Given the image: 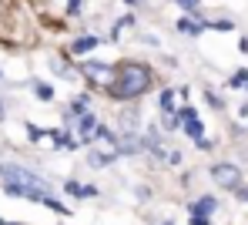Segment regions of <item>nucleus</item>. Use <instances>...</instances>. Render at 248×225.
Here are the masks:
<instances>
[{"label":"nucleus","instance_id":"6ab92c4d","mask_svg":"<svg viewBox=\"0 0 248 225\" xmlns=\"http://www.w3.org/2000/svg\"><path fill=\"white\" fill-rule=\"evenodd\" d=\"M235 195H238V202H248V185H238Z\"/></svg>","mask_w":248,"mask_h":225},{"label":"nucleus","instance_id":"20e7f679","mask_svg":"<svg viewBox=\"0 0 248 225\" xmlns=\"http://www.w3.org/2000/svg\"><path fill=\"white\" fill-rule=\"evenodd\" d=\"M178 114V128H185V135L188 138H205V125L198 121V111L195 108H181V111H174Z\"/></svg>","mask_w":248,"mask_h":225},{"label":"nucleus","instance_id":"5701e85b","mask_svg":"<svg viewBox=\"0 0 248 225\" xmlns=\"http://www.w3.org/2000/svg\"><path fill=\"white\" fill-rule=\"evenodd\" d=\"M0 225H20V222H7V219H0Z\"/></svg>","mask_w":248,"mask_h":225},{"label":"nucleus","instance_id":"f8f14e48","mask_svg":"<svg viewBox=\"0 0 248 225\" xmlns=\"http://www.w3.org/2000/svg\"><path fill=\"white\" fill-rule=\"evenodd\" d=\"M67 192H71L74 198H84V195H94V188H87V185H78V181H67Z\"/></svg>","mask_w":248,"mask_h":225},{"label":"nucleus","instance_id":"b1692460","mask_svg":"<svg viewBox=\"0 0 248 225\" xmlns=\"http://www.w3.org/2000/svg\"><path fill=\"white\" fill-rule=\"evenodd\" d=\"M0 78H3V71H0Z\"/></svg>","mask_w":248,"mask_h":225},{"label":"nucleus","instance_id":"a211bd4d","mask_svg":"<svg viewBox=\"0 0 248 225\" xmlns=\"http://www.w3.org/2000/svg\"><path fill=\"white\" fill-rule=\"evenodd\" d=\"M188 219H191V225H211L208 215H188Z\"/></svg>","mask_w":248,"mask_h":225},{"label":"nucleus","instance_id":"2eb2a0df","mask_svg":"<svg viewBox=\"0 0 248 225\" xmlns=\"http://www.w3.org/2000/svg\"><path fill=\"white\" fill-rule=\"evenodd\" d=\"M242 84H248V71H245V67L232 74V88H242Z\"/></svg>","mask_w":248,"mask_h":225},{"label":"nucleus","instance_id":"dca6fc26","mask_svg":"<svg viewBox=\"0 0 248 225\" xmlns=\"http://www.w3.org/2000/svg\"><path fill=\"white\" fill-rule=\"evenodd\" d=\"M205 97H208V104H211L215 111H221V108H225V101H221V97H218L215 91H205Z\"/></svg>","mask_w":248,"mask_h":225},{"label":"nucleus","instance_id":"0eeeda50","mask_svg":"<svg viewBox=\"0 0 248 225\" xmlns=\"http://www.w3.org/2000/svg\"><path fill=\"white\" fill-rule=\"evenodd\" d=\"M215 209H218V198H215V195H202V198L188 209V215H211Z\"/></svg>","mask_w":248,"mask_h":225},{"label":"nucleus","instance_id":"f3484780","mask_svg":"<svg viewBox=\"0 0 248 225\" xmlns=\"http://www.w3.org/2000/svg\"><path fill=\"white\" fill-rule=\"evenodd\" d=\"M174 3H178L181 10H188V14H195V10H198V0H174Z\"/></svg>","mask_w":248,"mask_h":225},{"label":"nucleus","instance_id":"ddd939ff","mask_svg":"<svg viewBox=\"0 0 248 225\" xmlns=\"http://www.w3.org/2000/svg\"><path fill=\"white\" fill-rule=\"evenodd\" d=\"M34 91H37V97H41V101H50V97H54V88H50V84H44V81H34Z\"/></svg>","mask_w":248,"mask_h":225},{"label":"nucleus","instance_id":"1a4fd4ad","mask_svg":"<svg viewBox=\"0 0 248 225\" xmlns=\"http://www.w3.org/2000/svg\"><path fill=\"white\" fill-rule=\"evenodd\" d=\"M178 31H181V34L198 37V34L205 31V24H202V20H195V17H181V20H178Z\"/></svg>","mask_w":248,"mask_h":225},{"label":"nucleus","instance_id":"423d86ee","mask_svg":"<svg viewBox=\"0 0 248 225\" xmlns=\"http://www.w3.org/2000/svg\"><path fill=\"white\" fill-rule=\"evenodd\" d=\"M74 128H78V135L84 138V145H87V141H91V138H94V128H97V118H94V114H87V111H84L81 118H78V121H74Z\"/></svg>","mask_w":248,"mask_h":225},{"label":"nucleus","instance_id":"6e6552de","mask_svg":"<svg viewBox=\"0 0 248 225\" xmlns=\"http://www.w3.org/2000/svg\"><path fill=\"white\" fill-rule=\"evenodd\" d=\"M101 44V41H97V37H94V34H87V37H78V41H74V44H71V50H74V54H91V50H94V47Z\"/></svg>","mask_w":248,"mask_h":225},{"label":"nucleus","instance_id":"4468645a","mask_svg":"<svg viewBox=\"0 0 248 225\" xmlns=\"http://www.w3.org/2000/svg\"><path fill=\"white\" fill-rule=\"evenodd\" d=\"M87 104H91V97H87V94H81V97L71 104V111H74V114H84V111H87Z\"/></svg>","mask_w":248,"mask_h":225},{"label":"nucleus","instance_id":"aec40b11","mask_svg":"<svg viewBox=\"0 0 248 225\" xmlns=\"http://www.w3.org/2000/svg\"><path fill=\"white\" fill-rule=\"evenodd\" d=\"M67 10H71V17H78V10H81V0H71V7H67Z\"/></svg>","mask_w":248,"mask_h":225},{"label":"nucleus","instance_id":"f03ea898","mask_svg":"<svg viewBox=\"0 0 248 225\" xmlns=\"http://www.w3.org/2000/svg\"><path fill=\"white\" fill-rule=\"evenodd\" d=\"M148 88H151V71L144 64H124V67L114 71V78L108 84V94L114 101H134V97H141Z\"/></svg>","mask_w":248,"mask_h":225},{"label":"nucleus","instance_id":"9b49d317","mask_svg":"<svg viewBox=\"0 0 248 225\" xmlns=\"http://www.w3.org/2000/svg\"><path fill=\"white\" fill-rule=\"evenodd\" d=\"M158 104H161V111H165V114H174V91H161Z\"/></svg>","mask_w":248,"mask_h":225},{"label":"nucleus","instance_id":"9d476101","mask_svg":"<svg viewBox=\"0 0 248 225\" xmlns=\"http://www.w3.org/2000/svg\"><path fill=\"white\" fill-rule=\"evenodd\" d=\"M94 138H97V141H108V145H118V135H114L108 125H97V128H94Z\"/></svg>","mask_w":248,"mask_h":225},{"label":"nucleus","instance_id":"7ed1b4c3","mask_svg":"<svg viewBox=\"0 0 248 225\" xmlns=\"http://www.w3.org/2000/svg\"><path fill=\"white\" fill-rule=\"evenodd\" d=\"M211 181H215L218 188L235 192V188L242 185V168L232 165V161H218V165H211Z\"/></svg>","mask_w":248,"mask_h":225},{"label":"nucleus","instance_id":"4be33fe9","mask_svg":"<svg viewBox=\"0 0 248 225\" xmlns=\"http://www.w3.org/2000/svg\"><path fill=\"white\" fill-rule=\"evenodd\" d=\"M3 114H7V108H3V97H0V121H3Z\"/></svg>","mask_w":248,"mask_h":225},{"label":"nucleus","instance_id":"412c9836","mask_svg":"<svg viewBox=\"0 0 248 225\" xmlns=\"http://www.w3.org/2000/svg\"><path fill=\"white\" fill-rule=\"evenodd\" d=\"M238 50H242V54H248V37H242V41H238Z\"/></svg>","mask_w":248,"mask_h":225},{"label":"nucleus","instance_id":"f257e3e1","mask_svg":"<svg viewBox=\"0 0 248 225\" xmlns=\"http://www.w3.org/2000/svg\"><path fill=\"white\" fill-rule=\"evenodd\" d=\"M0 178H3V188H7L10 195L31 198V202H41L44 209L67 215V205L57 202V195L47 188V181H44L41 175H34L31 168H24V165H17V161H0Z\"/></svg>","mask_w":248,"mask_h":225},{"label":"nucleus","instance_id":"393cba45","mask_svg":"<svg viewBox=\"0 0 248 225\" xmlns=\"http://www.w3.org/2000/svg\"><path fill=\"white\" fill-rule=\"evenodd\" d=\"M165 225H171V222H165Z\"/></svg>","mask_w":248,"mask_h":225},{"label":"nucleus","instance_id":"39448f33","mask_svg":"<svg viewBox=\"0 0 248 225\" xmlns=\"http://www.w3.org/2000/svg\"><path fill=\"white\" fill-rule=\"evenodd\" d=\"M81 71H84V78L87 81H94V84H111V78H114V71L108 67V64H101V61H84L81 64Z\"/></svg>","mask_w":248,"mask_h":225}]
</instances>
